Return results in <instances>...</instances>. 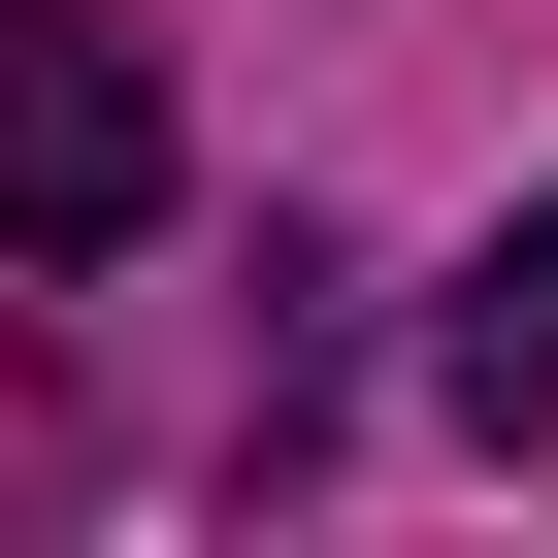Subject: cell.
<instances>
[{
	"mask_svg": "<svg viewBox=\"0 0 558 558\" xmlns=\"http://www.w3.org/2000/svg\"><path fill=\"white\" fill-rule=\"evenodd\" d=\"M460 427H558V197L460 263Z\"/></svg>",
	"mask_w": 558,
	"mask_h": 558,
	"instance_id": "cell-2",
	"label": "cell"
},
{
	"mask_svg": "<svg viewBox=\"0 0 558 558\" xmlns=\"http://www.w3.org/2000/svg\"><path fill=\"white\" fill-rule=\"evenodd\" d=\"M0 230H34V263H132V230H165L132 0H0Z\"/></svg>",
	"mask_w": 558,
	"mask_h": 558,
	"instance_id": "cell-1",
	"label": "cell"
}]
</instances>
